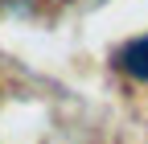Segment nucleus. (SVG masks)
Masks as SVG:
<instances>
[{
  "label": "nucleus",
  "mask_w": 148,
  "mask_h": 144,
  "mask_svg": "<svg viewBox=\"0 0 148 144\" xmlns=\"http://www.w3.org/2000/svg\"><path fill=\"white\" fill-rule=\"evenodd\" d=\"M115 66L123 70L127 78H136V82H148V33H140V37L123 41V45L115 49Z\"/></svg>",
  "instance_id": "1"
}]
</instances>
